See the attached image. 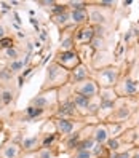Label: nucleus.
<instances>
[{"mask_svg": "<svg viewBox=\"0 0 139 158\" xmlns=\"http://www.w3.org/2000/svg\"><path fill=\"white\" fill-rule=\"evenodd\" d=\"M58 77H61V78H64V80H66V78H67V74H66V69H64V67H61L59 64H51V66H50L48 67V72H47V85H45V86H43V88H53L54 86V85H59L58 83V80H56V78Z\"/></svg>", "mask_w": 139, "mask_h": 158, "instance_id": "1", "label": "nucleus"}, {"mask_svg": "<svg viewBox=\"0 0 139 158\" xmlns=\"http://www.w3.org/2000/svg\"><path fill=\"white\" fill-rule=\"evenodd\" d=\"M77 94L86 96V98H93V96H96L98 94L96 82H93V80H83L82 85L77 86Z\"/></svg>", "mask_w": 139, "mask_h": 158, "instance_id": "2", "label": "nucleus"}, {"mask_svg": "<svg viewBox=\"0 0 139 158\" xmlns=\"http://www.w3.org/2000/svg\"><path fill=\"white\" fill-rule=\"evenodd\" d=\"M117 75H118L117 69H112V67H109V69H102L101 72H99V80H101V83L104 85V86L110 88V86H112V85L115 83Z\"/></svg>", "mask_w": 139, "mask_h": 158, "instance_id": "3", "label": "nucleus"}, {"mask_svg": "<svg viewBox=\"0 0 139 158\" xmlns=\"http://www.w3.org/2000/svg\"><path fill=\"white\" fill-rule=\"evenodd\" d=\"M58 59H59V63H61V67H67V63L69 61H74V63L77 64L79 63V59H77V54L74 51H63L59 56H58Z\"/></svg>", "mask_w": 139, "mask_h": 158, "instance_id": "4", "label": "nucleus"}, {"mask_svg": "<svg viewBox=\"0 0 139 158\" xmlns=\"http://www.w3.org/2000/svg\"><path fill=\"white\" fill-rule=\"evenodd\" d=\"M72 102L75 104L77 109H88L90 107V98H86V96H82V94H74V98H72Z\"/></svg>", "mask_w": 139, "mask_h": 158, "instance_id": "5", "label": "nucleus"}, {"mask_svg": "<svg viewBox=\"0 0 139 158\" xmlns=\"http://www.w3.org/2000/svg\"><path fill=\"white\" fill-rule=\"evenodd\" d=\"M56 128L61 134H69L72 129H74V125H72V121L69 120H56Z\"/></svg>", "mask_w": 139, "mask_h": 158, "instance_id": "6", "label": "nucleus"}, {"mask_svg": "<svg viewBox=\"0 0 139 158\" xmlns=\"http://www.w3.org/2000/svg\"><path fill=\"white\" fill-rule=\"evenodd\" d=\"M107 139H109V133L105 131L104 128H98L96 131H94V140L99 144H105L107 142Z\"/></svg>", "mask_w": 139, "mask_h": 158, "instance_id": "7", "label": "nucleus"}, {"mask_svg": "<svg viewBox=\"0 0 139 158\" xmlns=\"http://www.w3.org/2000/svg\"><path fill=\"white\" fill-rule=\"evenodd\" d=\"M27 61H29V56H27L26 59H16V61H11V63H10V66H8V69L11 70L13 74H15V72H19V70L24 67V64L27 63Z\"/></svg>", "mask_w": 139, "mask_h": 158, "instance_id": "8", "label": "nucleus"}, {"mask_svg": "<svg viewBox=\"0 0 139 158\" xmlns=\"http://www.w3.org/2000/svg\"><path fill=\"white\" fill-rule=\"evenodd\" d=\"M85 77H88V70H86L85 66L80 64V66L74 70V78H75V82H82Z\"/></svg>", "mask_w": 139, "mask_h": 158, "instance_id": "9", "label": "nucleus"}, {"mask_svg": "<svg viewBox=\"0 0 139 158\" xmlns=\"http://www.w3.org/2000/svg\"><path fill=\"white\" fill-rule=\"evenodd\" d=\"M123 89H125L126 94H134V93L137 91V83L128 78V80H125V86H123Z\"/></svg>", "mask_w": 139, "mask_h": 158, "instance_id": "10", "label": "nucleus"}, {"mask_svg": "<svg viewBox=\"0 0 139 158\" xmlns=\"http://www.w3.org/2000/svg\"><path fill=\"white\" fill-rule=\"evenodd\" d=\"M11 99H13L11 89H3V91H2V96H0V101H2V104L8 105L10 102H11Z\"/></svg>", "mask_w": 139, "mask_h": 158, "instance_id": "11", "label": "nucleus"}, {"mask_svg": "<svg viewBox=\"0 0 139 158\" xmlns=\"http://www.w3.org/2000/svg\"><path fill=\"white\" fill-rule=\"evenodd\" d=\"M72 21L74 22H83L86 19V11L83 10V11H72Z\"/></svg>", "mask_w": 139, "mask_h": 158, "instance_id": "12", "label": "nucleus"}, {"mask_svg": "<svg viewBox=\"0 0 139 158\" xmlns=\"http://www.w3.org/2000/svg\"><path fill=\"white\" fill-rule=\"evenodd\" d=\"M11 78H13V72L10 69H2L0 70V82L7 83V82H11Z\"/></svg>", "mask_w": 139, "mask_h": 158, "instance_id": "13", "label": "nucleus"}, {"mask_svg": "<svg viewBox=\"0 0 139 158\" xmlns=\"http://www.w3.org/2000/svg\"><path fill=\"white\" fill-rule=\"evenodd\" d=\"M18 155V149H16V145H8L7 149L3 152V156L5 158H15Z\"/></svg>", "mask_w": 139, "mask_h": 158, "instance_id": "14", "label": "nucleus"}, {"mask_svg": "<svg viewBox=\"0 0 139 158\" xmlns=\"http://www.w3.org/2000/svg\"><path fill=\"white\" fill-rule=\"evenodd\" d=\"M93 145H94V140L93 139H86V140H83V142H79L77 150H90Z\"/></svg>", "mask_w": 139, "mask_h": 158, "instance_id": "15", "label": "nucleus"}, {"mask_svg": "<svg viewBox=\"0 0 139 158\" xmlns=\"http://www.w3.org/2000/svg\"><path fill=\"white\" fill-rule=\"evenodd\" d=\"M43 114V109H37V107H29L27 109V115H29V118H35V117H38V115H42Z\"/></svg>", "mask_w": 139, "mask_h": 158, "instance_id": "16", "label": "nucleus"}, {"mask_svg": "<svg viewBox=\"0 0 139 158\" xmlns=\"http://www.w3.org/2000/svg\"><path fill=\"white\" fill-rule=\"evenodd\" d=\"M5 56L10 58L11 61H16V59H18V56H19V53H18V50H16V48H8V50H5Z\"/></svg>", "mask_w": 139, "mask_h": 158, "instance_id": "17", "label": "nucleus"}, {"mask_svg": "<svg viewBox=\"0 0 139 158\" xmlns=\"http://www.w3.org/2000/svg\"><path fill=\"white\" fill-rule=\"evenodd\" d=\"M0 48H2V50L13 48V42H11V38H2V40H0Z\"/></svg>", "mask_w": 139, "mask_h": 158, "instance_id": "18", "label": "nucleus"}, {"mask_svg": "<svg viewBox=\"0 0 139 158\" xmlns=\"http://www.w3.org/2000/svg\"><path fill=\"white\" fill-rule=\"evenodd\" d=\"M91 19L94 21V22H104L105 19H104V16L102 15H99V11L98 10H93L91 11Z\"/></svg>", "mask_w": 139, "mask_h": 158, "instance_id": "19", "label": "nucleus"}, {"mask_svg": "<svg viewBox=\"0 0 139 158\" xmlns=\"http://www.w3.org/2000/svg\"><path fill=\"white\" fill-rule=\"evenodd\" d=\"M34 145H37V137H32V139H26L24 142H23V147H24V149H27V150H29V149H32V147H34Z\"/></svg>", "mask_w": 139, "mask_h": 158, "instance_id": "20", "label": "nucleus"}, {"mask_svg": "<svg viewBox=\"0 0 139 158\" xmlns=\"http://www.w3.org/2000/svg\"><path fill=\"white\" fill-rule=\"evenodd\" d=\"M69 5L74 8V11H83L85 10V3H82V2H69Z\"/></svg>", "mask_w": 139, "mask_h": 158, "instance_id": "21", "label": "nucleus"}, {"mask_svg": "<svg viewBox=\"0 0 139 158\" xmlns=\"http://www.w3.org/2000/svg\"><path fill=\"white\" fill-rule=\"evenodd\" d=\"M75 158H91V152L90 150H77Z\"/></svg>", "mask_w": 139, "mask_h": 158, "instance_id": "22", "label": "nucleus"}, {"mask_svg": "<svg viewBox=\"0 0 139 158\" xmlns=\"http://www.w3.org/2000/svg\"><path fill=\"white\" fill-rule=\"evenodd\" d=\"M91 47L93 48H101L102 47V38L101 37H94L91 40Z\"/></svg>", "mask_w": 139, "mask_h": 158, "instance_id": "23", "label": "nucleus"}, {"mask_svg": "<svg viewBox=\"0 0 139 158\" xmlns=\"http://www.w3.org/2000/svg\"><path fill=\"white\" fill-rule=\"evenodd\" d=\"M66 21H67V15L66 13H63V15H59V16H56V22L58 24H66Z\"/></svg>", "mask_w": 139, "mask_h": 158, "instance_id": "24", "label": "nucleus"}, {"mask_svg": "<svg viewBox=\"0 0 139 158\" xmlns=\"http://www.w3.org/2000/svg\"><path fill=\"white\" fill-rule=\"evenodd\" d=\"M128 114H130V112H128L125 107H121V110L118 112V120H123L125 117H128Z\"/></svg>", "mask_w": 139, "mask_h": 158, "instance_id": "25", "label": "nucleus"}, {"mask_svg": "<svg viewBox=\"0 0 139 158\" xmlns=\"http://www.w3.org/2000/svg\"><path fill=\"white\" fill-rule=\"evenodd\" d=\"M38 158H51V153H50L48 150H43L42 153H40V156H38Z\"/></svg>", "mask_w": 139, "mask_h": 158, "instance_id": "26", "label": "nucleus"}, {"mask_svg": "<svg viewBox=\"0 0 139 158\" xmlns=\"http://www.w3.org/2000/svg\"><path fill=\"white\" fill-rule=\"evenodd\" d=\"M117 147H118V142H117V140H110V142H109V149H117Z\"/></svg>", "mask_w": 139, "mask_h": 158, "instance_id": "27", "label": "nucleus"}, {"mask_svg": "<svg viewBox=\"0 0 139 158\" xmlns=\"http://www.w3.org/2000/svg\"><path fill=\"white\" fill-rule=\"evenodd\" d=\"M99 5H101V7H112L114 2H99Z\"/></svg>", "mask_w": 139, "mask_h": 158, "instance_id": "28", "label": "nucleus"}, {"mask_svg": "<svg viewBox=\"0 0 139 158\" xmlns=\"http://www.w3.org/2000/svg\"><path fill=\"white\" fill-rule=\"evenodd\" d=\"M3 35H5V29H3L2 26H0V40H2V38H3Z\"/></svg>", "mask_w": 139, "mask_h": 158, "instance_id": "29", "label": "nucleus"}, {"mask_svg": "<svg viewBox=\"0 0 139 158\" xmlns=\"http://www.w3.org/2000/svg\"><path fill=\"white\" fill-rule=\"evenodd\" d=\"M51 142H53V137H47V139H45V145L51 144Z\"/></svg>", "mask_w": 139, "mask_h": 158, "instance_id": "30", "label": "nucleus"}, {"mask_svg": "<svg viewBox=\"0 0 139 158\" xmlns=\"http://www.w3.org/2000/svg\"><path fill=\"white\" fill-rule=\"evenodd\" d=\"M117 158H130V155H128V153H121V155L117 156Z\"/></svg>", "mask_w": 139, "mask_h": 158, "instance_id": "31", "label": "nucleus"}, {"mask_svg": "<svg viewBox=\"0 0 139 158\" xmlns=\"http://www.w3.org/2000/svg\"><path fill=\"white\" fill-rule=\"evenodd\" d=\"M136 158H139V155H136Z\"/></svg>", "mask_w": 139, "mask_h": 158, "instance_id": "32", "label": "nucleus"}]
</instances>
